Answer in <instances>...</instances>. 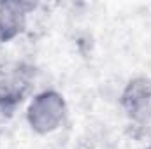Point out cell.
<instances>
[{
	"mask_svg": "<svg viewBox=\"0 0 151 149\" xmlns=\"http://www.w3.org/2000/svg\"><path fill=\"white\" fill-rule=\"evenodd\" d=\"M25 21V9L19 4H4L0 7V30L2 37H11L21 30Z\"/></svg>",
	"mask_w": 151,
	"mask_h": 149,
	"instance_id": "obj_1",
	"label": "cell"
}]
</instances>
